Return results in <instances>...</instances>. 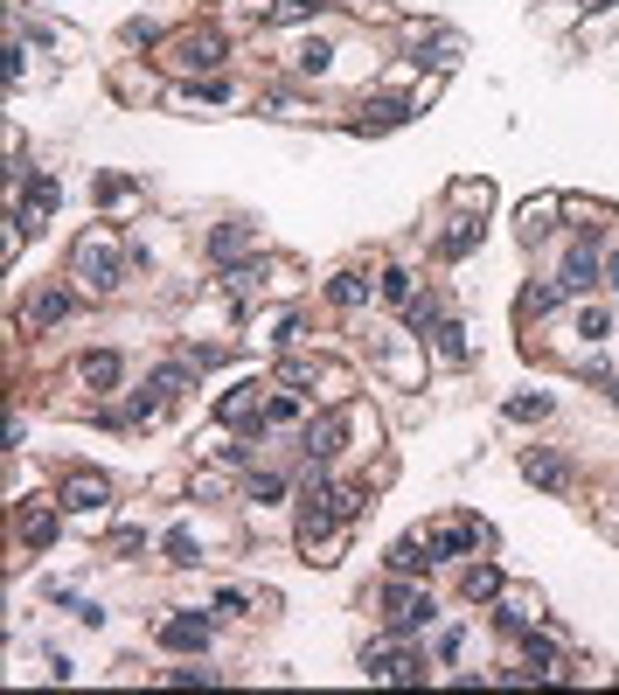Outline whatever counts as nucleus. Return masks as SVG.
I'll list each match as a JSON object with an SVG mask.
<instances>
[{"label":"nucleus","instance_id":"obj_27","mask_svg":"<svg viewBox=\"0 0 619 695\" xmlns=\"http://www.w3.org/2000/svg\"><path fill=\"white\" fill-rule=\"evenodd\" d=\"M383 292H390V299H404V306H411V272H383Z\"/></svg>","mask_w":619,"mask_h":695},{"label":"nucleus","instance_id":"obj_11","mask_svg":"<svg viewBox=\"0 0 619 695\" xmlns=\"http://www.w3.org/2000/svg\"><path fill=\"white\" fill-rule=\"evenodd\" d=\"M56 209V181H35L28 195H21V216H14V230H28V223H42Z\"/></svg>","mask_w":619,"mask_h":695},{"label":"nucleus","instance_id":"obj_19","mask_svg":"<svg viewBox=\"0 0 619 695\" xmlns=\"http://www.w3.org/2000/svg\"><path fill=\"white\" fill-rule=\"evenodd\" d=\"M167 563H181V570H188V563H202V556H195V536H188V529H167Z\"/></svg>","mask_w":619,"mask_h":695},{"label":"nucleus","instance_id":"obj_18","mask_svg":"<svg viewBox=\"0 0 619 695\" xmlns=\"http://www.w3.org/2000/svg\"><path fill=\"white\" fill-rule=\"evenodd\" d=\"M334 299H341V306H362V299H369V278H362V272H341V278H334Z\"/></svg>","mask_w":619,"mask_h":695},{"label":"nucleus","instance_id":"obj_14","mask_svg":"<svg viewBox=\"0 0 619 695\" xmlns=\"http://www.w3.org/2000/svg\"><path fill=\"white\" fill-rule=\"evenodd\" d=\"M84 383L91 390H112L119 383V355H84Z\"/></svg>","mask_w":619,"mask_h":695},{"label":"nucleus","instance_id":"obj_22","mask_svg":"<svg viewBox=\"0 0 619 695\" xmlns=\"http://www.w3.org/2000/svg\"><path fill=\"white\" fill-rule=\"evenodd\" d=\"M439 348H446L453 362H466V327L460 320H439Z\"/></svg>","mask_w":619,"mask_h":695},{"label":"nucleus","instance_id":"obj_23","mask_svg":"<svg viewBox=\"0 0 619 695\" xmlns=\"http://www.w3.org/2000/svg\"><path fill=\"white\" fill-rule=\"evenodd\" d=\"M21 536H28V543H49V536H56V515H35V508H28V515H21Z\"/></svg>","mask_w":619,"mask_h":695},{"label":"nucleus","instance_id":"obj_13","mask_svg":"<svg viewBox=\"0 0 619 695\" xmlns=\"http://www.w3.org/2000/svg\"><path fill=\"white\" fill-rule=\"evenodd\" d=\"M522 473H529L536 487H564V480H571V466H564V459H550V452H529V459H522Z\"/></svg>","mask_w":619,"mask_h":695},{"label":"nucleus","instance_id":"obj_5","mask_svg":"<svg viewBox=\"0 0 619 695\" xmlns=\"http://www.w3.org/2000/svg\"><path fill=\"white\" fill-rule=\"evenodd\" d=\"M362 675H369V682H425V661H418V654H369Z\"/></svg>","mask_w":619,"mask_h":695},{"label":"nucleus","instance_id":"obj_12","mask_svg":"<svg viewBox=\"0 0 619 695\" xmlns=\"http://www.w3.org/2000/svg\"><path fill=\"white\" fill-rule=\"evenodd\" d=\"M251 244H258V230H244V223H223V230H216V237H209V251H216V258H223V265H230V258H244V251H251Z\"/></svg>","mask_w":619,"mask_h":695},{"label":"nucleus","instance_id":"obj_29","mask_svg":"<svg viewBox=\"0 0 619 695\" xmlns=\"http://www.w3.org/2000/svg\"><path fill=\"white\" fill-rule=\"evenodd\" d=\"M606 278H613V285H619V251H613V258H606Z\"/></svg>","mask_w":619,"mask_h":695},{"label":"nucleus","instance_id":"obj_25","mask_svg":"<svg viewBox=\"0 0 619 695\" xmlns=\"http://www.w3.org/2000/svg\"><path fill=\"white\" fill-rule=\"evenodd\" d=\"M279 494H286L279 473H258V480H251V501H279Z\"/></svg>","mask_w":619,"mask_h":695},{"label":"nucleus","instance_id":"obj_17","mask_svg":"<svg viewBox=\"0 0 619 695\" xmlns=\"http://www.w3.org/2000/svg\"><path fill=\"white\" fill-rule=\"evenodd\" d=\"M293 63H300L307 77H320V70L334 63V49H327V42H300V49H293Z\"/></svg>","mask_w":619,"mask_h":695},{"label":"nucleus","instance_id":"obj_9","mask_svg":"<svg viewBox=\"0 0 619 695\" xmlns=\"http://www.w3.org/2000/svg\"><path fill=\"white\" fill-rule=\"evenodd\" d=\"M341 438H348V417H320V424H307V459H334L341 452Z\"/></svg>","mask_w":619,"mask_h":695},{"label":"nucleus","instance_id":"obj_4","mask_svg":"<svg viewBox=\"0 0 619 695\" xmlns=\"http://www.w3.org/2000/svg\"><path fill=\"white\" fill-rule=\"evenodd\" d=\"M77 272L91 278V285H119V251H112L105 237H84V244H77Z\"/></svg>","mask_w":619,"mask_h":695},{"label":"nucleus","instance_id":"obj_26","mask_svg":"<svg viewBox=\"0 0 619 695\" xmlns=\"http://www.w3.org/2000/svg\"><path fill=\"white\" fill-rule=\"evenodd\" d=\"M418 563H432V556H418V543H397L390 550V570H418Z\"/></svg>","mask_w":619,"mask_h":695},{"label":"nucleus","instance_id":"obj_1","mask_svg":"<svg viewBox=\"0 0 619 695\" xmlns=\"http://www.w3.org/2000/svg\"><path fill=\"white\" fill-rule=\"evenodd\" d=\"M167 63H174V70H216V63H223V35H216V28L174 35V42H167Z\"/></svg>","mask_w":619,"mask_h":695},{"label":"nucleus","instance_id":"obj_8","mask_svg":"<svg viewBox=\"0 0 619 695\" xmlns=\"http://www.w3.org/2000/svg\"><path fill=\"white\" fill-rule=\"evenodd\" d=\"M599 278H606V265H599V251H585V244H578V251L564 258V292H592Z\"/></svg>","mask_w":619,"mask_h":695},{"label":"nucleus","instance_id":"obj_20","mask_svg":"<svg viewBox=\"0 0 619 695\" xmlns=\"http://www.w3.org/2000/svg\"><path fill=\"white\" fill-rule=\"evenodd\" d=\"M557 299H564V278H550V285H529V299H522V306H529V313H550Z\"/></svg>","mask_w":619,"mask_h":695},{"label":"nucleus","instance_id":"obj_10","mask_svg":"<svg viewBox=\"0 0 619 695\" xmlns=\"http://www.w3.org/2000/svg\"><path fill=\"white\" fill-rule=\"evenodd\" d=\"M70 306H77V299H70L63 285H49V292H35V299H28V313H21V320H28V327H56Z\"/></svg>","mask_w":619,"mask_h":695},{"label":"nucleus","instance_id":"obj_7","mask_svg":"<svg viewBox=\"0 0 619 695\" xmlns=\"http://www.w3.org/2000/svg\"><path fill=\"white\" fill-rule=\"evenodd\" d=\"M480 543V522H439L432 536H425V556H460Z\"/></svg>","mask_w":619,"mask_h":695},{"label":"nucleus","instance_id":"obj_28","mask_svg":"<svg viewBox=\"0 0 619 695\" xmlns=\"http://www.w3.org/2000/svg\"><path fill=\"white\" fill-rule=\"evenodd\" d=\"M550 411V397H515V404H508V417H543Z\"/></svg>","mask_w":619,"mask_h":695},{"label":"nucleus","instance_id":"obj_16","mask_svg":"<svg viewBox=\"0 0 619 695\" xmlns=\"http://www.w3.org/2000/svg\"><path fill=\"white\" fill-rule=\"evenodd\" d=\"M251 411H258V383H237V397H223V417H230V424H244Z\"/></svg>","mask_w":619,"mask_h":695},{"label":"nucleus","instance_id":"obj_24","mask_svg":"<svg viewBox=\"0 0 619 695\" xmlns=\"http://www.w3.org/2000/svg\"><path fill=\"white\" fill-rule=\"evenodd\" d=\"M397 119H411V105H369L362 126H397Z\"/></svg>","mask_w":619,"mask_h":695},{"label":"nucleus","instance_id":"obj_2","mask_svg":"<svg viewBox=\"0 0 619 695\" xmlns=\"http://www.w3.org/2000/svg\"><path fill=\"white\" fill-rule=\"evenodd\" d=\"M383 605H390V633L404 640V633H418V626H432V598L418 591V584H390L383 591Z\"/></svg>","mask_w":619,"mask_h":695},{"label":"nucleus","instance_id":"obj_15","mask_svg":"<svg viewBox=\"0 0 619 695\" xmlns=\"http://www.w3.org/2000/svg\"><path fill=\"white\" fill-rule=\"evenodd\" d=\"M466 598H501V570H494V563L466 570Z\"/></svg>","mask_w":619,"mask_h":695},{"label":"nucleus","instance_id":"obj_6","mask_svg":"<svg viewBox=\"0 0 619 695\" xmlns=\"http://www.w3.org/2000/svg\"><path fill=\"white\" fill-rule=\"evenodd\" d=\"M105 501H112V487H105L98 473H77V480L63 487V508H70V515H98Z\"/></svg>","mask_w":619,"mask_h":695},{"label":"nucleus","instance_id":"obj_21","mask_svg":"<svg viewBox=\"0 0 619 695\" xmlns=\"http://www.w3.org/2000/svg\"><path fill=\"white\" fill-rule=\"evenodd\" d=\"M480 244V223H460V230H446V258H466Z\"/></svg>","mask_w":619,"mask_h":695},{"label":"nucleus","instance_id":"obj_3","mask_svg":"<svg viewBox=\"0 0 619 695\" xmlns=\"http://www.w3.org/2000/svg\"><path fill=\"white\" fill-rule=\"evenodd\" d=\"M160 647H167V654H195V647H209V612H174V619L160 626Z\"/></svg>","mask_w":619,"mask_h":695}]
</instances>
